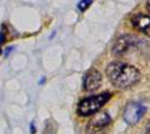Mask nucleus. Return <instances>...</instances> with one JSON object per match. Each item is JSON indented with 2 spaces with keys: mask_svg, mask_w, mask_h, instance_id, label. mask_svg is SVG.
<instances>
[{
  "mask_svg": "<svg viewBox=\"0 0 150 134\" xmlns=\"http://www.w3.org/2000/svg\"><path fill=\"white\" fill-rule=\"evenodd\" d=\"M106 75L110 82L118 88H128L140 79V72L131 65L113 62L106 67Z\"/></svg>",
  "mask_w": 150,
  "mask_h": 134,
  "instance_id": "nucleus-1",
  "label": "nucleus"
},
{
  "mask_svg": "<svg viewBox=\"0 0 150 134\" xmlns=\"http://www.w3.org/2000/svg\"><path fill=\"white\" fill-rule=\"evenodd\" d=\"M111 97L109 92H104L99 95L90 96L88 98L82 100L77 106V113L82 116H88L96 113Z\"/></svg>",
  "mask_w": 150,
  "mask_h": 134,
  "instance_id": "nucleus-2",
  "label": "nucleus"
},
{
  "mask_svg": "<svg viewBox=\"0 0 150 134\" xmlns=\"http://www.w3.org/2000/svg\"><path fill=\"white\" fill-rule=\"evenodd\" d=\"M111 123V117L106 112H100L90 121L86 126L88 134H103L108 125Z\"/></svg>",
  "mask_w": 150,
  "mask_h": 134,
  "instance_id": "nucleus-3",
  "label": "nucleus"
},
{
  "mask_svg": "<svg viewBox=\"0 0 150 134\" xmlns=\"http://www.w3.org/2000/svg\"><path fill=\"white\" fill-rule=\"evenodd\" d=\"M146 111H147V109L144 107L141 103H137V102L129 103L125 109L123 119L130 125L137 124L138 122L142 119V116L144 115Z\"/></svg>",
  "mask_w": 150,
  "mask_h": 134,
  "instance_id": "nucleus-4",
  "label": "nucleus"
},
{
  "mask_svg": "<svg viewBox=\"0 0 150 134\" xmlns=\"http://www.w3.org/2000/svg\"><path fill=\"white\" fill-rule=\"evenodd\" d=\"M138 44H139V39L137 37L130 36V35H125L117 39L115 44L113 45L112 47V53L117 56L125 55V53H128L131 48L137 47Z\"/></svg>",
  "mask_w": 150,
  "mask_h": 134,
  "instance_id": "nucleus-5",
  "label": "nucleus"
},
{
  "mask_svg": "<svg viewBox=\"0 0 150 134\" xmlns=\"http://www.w3.org/2000/svg\"><path fill=\"white\" fill-rule=\"evenodd\" d=\"M101 83H102V75L100 72L96 69H90L84 76L83 87L88 92H93L100 87Z\"/></svg>",
  "mask_w": 150,
  "mask_h": 134,
  "instance_id": "nucleus-6",
  "label": "nucleus"
},
{
  "mask_svg": "<svg viewBox=\"0 0 150 134\" xmlns=\"http://www.w3.org/2000/svg\"><path fill=\"white\" fill-rule=\"evenodd\" d=\"M131 22L133 27L150 37V16L144 13H137L132 17Z\"/></svg>",
  "mask_w": 150,
  "mask_h": 134,
  "instance_id": "nucleus-7",
  "label": "nucleus"
},
{
  "mask_svg": "<svg viewBox=\"0 0 150 134\" xmlns=\"http://www.w3.org/2000/svg\"><path fill=\"white\" fill-rule=\"evenodd\" d=\"M92 1H93V0H81V1L79 2V5H77V8H79L81 11H84V10H86L88 7L92 5Z\"/></svg>",
  "mask_w": 150,
  "mask_h": 134,
  "instance_id": "nucleus-8",
  "label": "nucleus"
},
{
  "mask_svg": "<svg viewBox=\"0 0 150 134\" xmlns=\"http://www.w3.org/2000/svg\"><path fill=\"white\" fill-rule=\"evenodd\" d=\"M147 10H148V13H149V15H150V0L147 1Z\"/></svg>",
  "mask_w": 150,
  "mask_h": 134,
  "instance_id": "nucleus-9",
  "label": "nucleus"
},
{
  "mask_svg": "<svg viewBox=\"0 0 150 134\" xmlns=\"http://www.w3.org/2000/svg\"><path fill=\"white\" fill-rule=\"evenodd\" d=\"M146 134H150V123L147 125V128H146Z\"/></svg>",
  "mask_w": 150,
  "mask_h": 134,
  "instance_id": "nucleus-10",
  "label": "nucleus"
},
{
  "mask_svg": "<svg viewBox=\"0 0 150 134\" xmlns=\"http://www.w3.org/2000/svg\"><path fill=\"white\" fill-rule=\"evenodd\" d=\"M35 133V128H34V123H31V134Z\"/></svg>",
  "mask_w": 150,
  "mask_h": 134,
  "instance_id": "nucleus-11",
  "label": "nucleus"
},
{
  "mask_svg": "<svg viewBox=\"0 0 150 134\" xmlns=\"http://www.w3.org/2000/svg\"><path fill=\"white\" fill-rule=\"evenodd\" d=\"M0 54H1V49H0Z\"/></svg>",
  "mask_w": 150,
  "mask_h": 134,
  "instance_id": "nucleus-12",
  "label": "nucleus"
}]
</instances>
